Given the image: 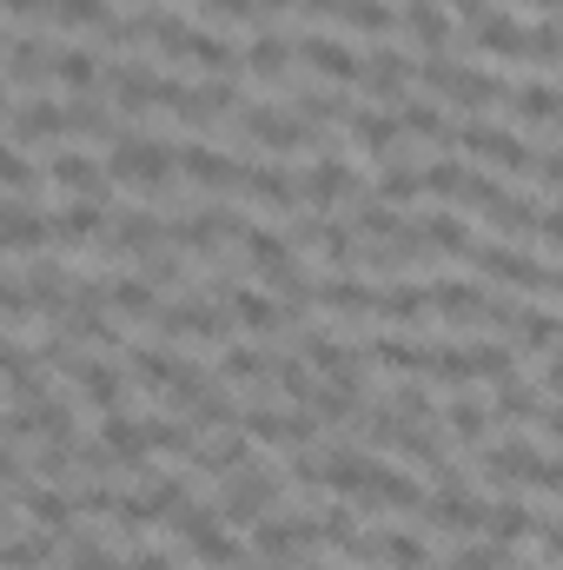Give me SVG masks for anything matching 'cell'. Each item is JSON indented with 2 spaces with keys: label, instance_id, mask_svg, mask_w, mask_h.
<instances>
[{
  "label": "cell",
  "instance_id": "obj_13",
  "mask_svg": "<svg viewBox=\"0 0 563 570\" xmlns=\"http://www.w3.org/2000/svg\"><path fill=\"white\" fill-rule=\"evenodd\" d=\"M213 379L219 385H273V352L266 345H253V338H233V345H219V358H213Z\"/></svg>",
  "mask_w": 563,
  "mask_h": 570
},
{
  "label": "cell",
  "instance_id": "obj_15",
  "mask_svg": "<svg viewBox=\"0 0 563 570\" xmlns=\"http://www.w3.org/2000/svg\"><path fill=\"white\" fill-rule=\"evenodd\" d=\"M398 127H405V140H424L437 146V153H457V127H451V114H444V100H431V94H412L405 107H398Z\"/></svg>",
  "mask_w": 563,
  "mask_h": 570
},
{
  "label": "cell",
  "instance_id": "obj_18",
  "mask_svg": "<svg viewBox=\"0 0 563 570\" xmlns=\"http://www.w3.org/2000/svg\"><path fill=\"white\" fill-rule=\"evenodd\" d=\"M120 13H113V0H53V27H67V33H107Z\"/></svg>",
  "mask_w": 563,
  "mask_h": 570
},
{
  "label": "cell",
  "instance_id": "obj_26",
  "mask_svg": "<svg viewBox=\"0 0 563 570\" xmlns=\"http://www.w3.org/2000/svg\"><path fill=\"white\" fill-rule=\"evenodd\" d=\"M557 27H563V7H557Z\"/></svg>",
  "mask_w": 563,
  "mask_h": 570
},
{
  "label": "cell",
  "instance_id": "obj_14",
  "mask_svg": "<svg viewBox=\"0 0 563 570\" xmlns=\"http://www.w3.org/2000/svg\"><path fill=\"white\" fill-rule=\"evenodd\" d=\"M504 114H511V127H557L563 87H544V80H517V87H504Z\"/></svg>",
  "mask_w": 563,
  "mask_h": 570
},
{
  "label": "cell",
  "instance_id": "obj_21",
  "mask_svg": "<svg viewBox=\"0 0 563 570\" xmlns=\"http://www.w3.org/2000/svg\"><path fill=\"white\" fill-rule=\"evenodd\" d=\"M537 385H544L551 399H563V345L551 352V358H544V372H537Z\"/></svg>",
  "mask_w": 563,
  "mask_h": 570
},
{
  "label": "cell",
  "instance_id": "obj_17",
  "mask_svg": "<svg viewBox=\"0 0 563 570\" xmlns=\"http://www.w3.org/2000/svg\"><path fill=\"white\" fill-rule=\"evenodd\" d=\"M517 564V551L511 544H491V538H464L457 551H444L437 570H511Z\"/></svg>",
  "mask_w": 563,
  "mask_h": 570
},
{
  "label": "cell",
  "instance_id": "obj_16",
  "mask_svg": "<svg viewBox=\"0 0 563 570\" xmlns=\"http://www.w3.org/2000/svg\"><path fill=\"white\" fill-rule=\"evenodd\" d=\"M159 312H166L159 305V285L146 279V273H120L113 279V318L120 325H159Z\"/></svg>",
  "mask_w": 563,
  "mask_h": 570
},
{
  "label": "cell",
  "instance_id": "obj_4",
  "mask_svg": "<svg viewBox=\"0 0 563 570\" xmlns=\"http://www.w3.org/2000/svg\"><path fill=\"white\" fill-rule=\"evenodd\" d=\"M484 511H491V498H477V484H437L424 504V531L464 544V538H484Z\"/></svg>",
  "mask_w": 563,
  "mask_h": 570
},
{
  "label": "cell",
  "instance_id": "obj_9",
  "mask_svg": "<svg viewBox=\"0 0 563 570\" xmlns=\"http://www.w3.org/2000/svg\"><path fill=\"white\" fill-rule=\"evenodd\" d=\"M444 431L457 438V451H484L491 438H497V412H491V399H477L471 385L464 392H444Z\"/></svg>",
  "mask_w": 563,
  "mask_h": 570
},
{
  "label": "cell",
  "instance_id": "obj_2",
  "mask_svg": "<svg viewBox=\"0 0 563 570\" xmlns=\"http://www.w3.org/2000/svg\"><path fill=\"white\" fill-rule=\"evenodd\" d=\"M233 199H239L253 219H273V226H285V219L305 213V199H298V173H292L285 159H253Z\"/></svg>",
  "mask_w": 563,
  "mask_h": 570
},
{
  "label": "cell",
  "instance_id": "obj_6",
  "mask_svg": "<svg viewBox=\"0 0 563 570\" xmlns=\"http://www.w3.org/2000/svg\"><path fill=\"white\" fill-rule=\"evenodd\" d=\"M431 312L444 318V332H477L491 312V292L477 285V273H444L431 279Z\"/></svg>",
  "mask_w": 563,
  "mask_h": 570
},
{
  "label": "cell",
  "instance_id": "obj_5",
  "mask_svg": "<svg viewBox=\"0 0 563 570\" xmlns=\"http://www.w3.org/2000/svg\"><path fill=\"white\" fill-rule=\"evenodd\" d=\"M338 134H345V153H352L358 166H365V159H378V166H385V159L405 146L398 114H392V107H372V100H358V107H352V120H345Z\"/></svg>",
  "mask_w": 563,
  "mask_h": 570
},
{
  "label": "cell",
  "instance_id": "obj_1",
  "mask_svg": "<svg viewBox=\"0 0 563 570\" xmlns=\"http://www.w3.org/2000/svg\"><path fill=\"white\" fill-rule=\"evenodd\" d=\"M279 504H285L279 451H273V458H266V464H259V458H253V464H246V471H239V478H226V484H219V518H226V524H233V531H253V524H266V518H273V511H279Z\"/></svg>",
  "mask_w": 563,
  "mask_h": 570
},
{
  "label": "cell",
  "instance_id": "obj_23",
  "mask_svg": "<svg viewBox=\"0 0 563 570\" xmlns=\"http://www.w3.org/2000/svg\"><path fill=\"white\" fill-rule=\"evenodd\" d=\"M511 7H517V13H537V20H557L563 0H511Z\"/></svg>",
  "mask_w": 563,
  "mask_h": 570
},
{
  "label": "cell",
  "instance_id": "obj_12",
  "mask_svg": "<svg viewBox=\"0 0 563 570\" xmlns=\"http://www.w3.org/2000/svg\"><path fill=\"white\" fill-rule=\"evenodd\" d=\"M226 305H233V318H239V332H246V338H273V332H285V305H279V292H273V285H266V292H259V279L233 285V292H226Z\"/></svg>",
  "mask_w": 563,
  "mask_h": 570
},
{
  "label": "cell",
  "instance_id": "obj_7",
  "mask_svg": "<svg viewBox=\"0 0 563 570\" xmlns=\"http://www.w3.org/2000/svg\"><path fill=\"white\" fill-rule=\"evenodd\" d=\"M451 20H457V13H451L444 0H398V33L418 47L424 60L457 47V27H451Z\"/></svg>",
  "mask_w": 563,
  "mask_h": 570
},
{
  "label": "cell",
  "instance_id": "obj_10",
  "mask_svg": "<svg viewBox=\"0 0 563 570\" xmlns=\"http://www.w3.org/2000/svg\"><path fill=\"white\" fill-rule=\"evenodd\" d=\"M298 67L318 73V80H332V87H358L365 53L345 47V40H332V33H305V40H298Z\"/></svg>",
  "mask_w": 563,
  "mask_h": 570
},
{
  "label": "cell",
  "instance_id": "obj_22",
  "mask_svg": "<svg viewBox=\"0 0 563 570\" xmlns=\"http://www.w3.org/2000/svg\"><path fill=\"white\" fill-rule=\"evenodd\" d=\"M444 7H451V13H457V20H464V27H477V20H484V13H491V0H444Z\"/></svg>",
  "mask_w": 563,
  "mask_h": 570
},
{
  "label": "cell",
  "instance_id": "obj_24",
  "mask_svg": "<svg viewBox=\"0 0 563 570\" xmlns=\"http://www.w3.org/2000/svg\"><path fill=\"white\" fill-rule=\"evenodd\" d=\"M312 0H266V13H305Z\"/></svg>",
  "mask_w": 563,
  "mask_h": 570
},
{
  "label": "cell",
  "instance_id": "obj_25",
  "mask_svg": "<svg viewBox=\"0 0 563 570\" xmlns=\"http://www.w3.org/2000/svg\"><path fill=\"white\" fill-rule=\"evenodd\" d=\"M134 7H152V0H134Z\"/></svg>",
  "mask_w": 563,
  "mask_h": 570
},
{
  "label": "cell",
  "instance_id": "obj_20",
  "mask_svg": "<svg viewBox=\"0 0 563 570\" xmlns=\"http://www.w3.org/2000/svg\"><path fill=\"white\" fill-rule=\"evenodd\" d=\"M127 570H179L159 544H127Z\"/></svg>",
  "mask_w": 563,
  "mask_h": 570
},
{
  "label": "cell",
  "instance_id": "obj_19",
  "mask_svg": "<svg viewBox=\"0 0 563 570\" xmlns=\"http://www.w3.org/2000/svg\"><path fill=\"white\" fill-rule=\"evenodd\" d=\"M537 246L551 253V266L563 259V199L557 206H544V219H537Z\"/></svg>",
  "mask_w": 563,
  "mask_h": 570
},
{
  "label": "cell",
  "instance_id": "obj_3",
  "mask_svg": "<svg viewBox=\"0 0 563 570\" xmlns=\"http://www.w3.org/2000/svg\"><path fill=\"white\" fill-rule=\"evenodd\" d=\"M457 153H464V159H477V166H491V173H504V179H524V173H537V146L524 140L517 127L464 120V127H457Z\"/></svg>",
  "mask_w": 563,
  "mask_h": 570
},
{
  "label": "cell",
  "instance_id": "obj_11",
  "mask_svg": "<svg viewBox=\"0 0 563 570\" xmlns=\"http://www.w3.org/2000/svg\"><path fill=\"white\" fill-rule=\"evenodd\" d=\"M372 199H378V206H392V213H412V206L424 199V159H412V146H398V153L378 166Z\"/></svg>",
  "mask_w": 563,
  "mask_h": 570
},
{
  "label": "cell",
  "instance_id": "obj_8",
  "mask_svg": "<svg viewBox=\"0 0 563 570\" xmlns=\"http://www.w3.org/2000/svg\"><path fill=\"white\" fill-rule=\"evenodd\" d=\"M120 365H127V379H134L140 392L166 399V392L186 379V365H199V358H179V352H166V345H146V338H134V345L120 352Z\"/></svg>",
  "mask_w": 563,
  "mask_h": 570
}]
</instances>
